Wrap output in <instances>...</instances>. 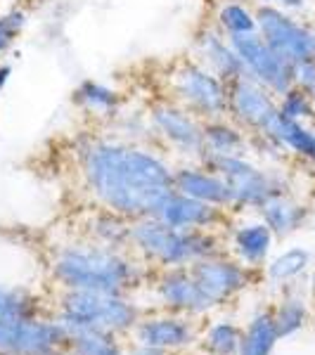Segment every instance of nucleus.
Here are the masks:
<instances>
[{
    "label": "nucleus",
    "mask_w": 315,
    "mask_h": 355,
    "mask_svg": "<svg viewBox=\"0 0 315 355\" xmlns=\"http://www.w3.org/2000/svg\"><path fill=\"white\" fill-rule=\"evenodd\" d=\"M83 178L102 209L128 220L157 216L173 192V168L150 150L100 140L83 150Z\"/></svg>",
    "instance_id": "obj_1"
},
{
    "label": "nucleus",
    "mask_w": 315,
    "mask_h": 355,
    "mask_svg": "<svg viewBox=\"0 0 315 355\" xmlns=\"http://www.w3.org/2000/svg\"><path fill=\"white\" fill-rule=\"evenodd\" d=\"M48 268L57 289L133 294L152 279V268L133 251L110 249L93 242L60 246Z\"/></svg>",
    "instance_id": "obj_2"
},
{
    "label": "nucleus",
    "mask_w": 315,
    "mask_h": 355,
    "mask_svg": "<svg viewBox=\"0 0 315 355\" xmlns=\"http://www.w3.org/2000/svg\"><path fill=\"white\" fill-rule=\"evenodd\" d=\"M130 251L154 270L190 268L197 261L223 251L219 232L176 230L157 216L130 223Z\"/></svg>",
    "instance_id": "obj_3"
},
{
    "label": "nucleus",
    "mask_w": 315,
    "mask_h": 355,
    "mask_svg": "<svg viewBox=\"0 0 315 355\" xmlns=\"http://www.w3.org/2000/svg\"><path fill=\"white\" fill-rule=\"evenodd\" d=\"M142 308L130 294H105L88 289H60L53 318L62 324L67 336L90 329L114 331L130 336L142 318Z\"/></svg>",
    "instance_id": "obj_4"
},
{
    "label": "nucleus",
    "mask_w": 315,
    "mask_h": 355,
    "mask_svg": "<svg viewBox=\"0 0 315 355\" xmlns=\"http://www.w3.org/2000/svg\"><path fill=\"white\" fill-rule=\"evenodd\" d=\"M202 166L216 171L228 182L232 194V211H261L263 204L280 194H291L287 175L278 171H268L263 166L249 162L247 157H214L202 154Z\"/></svg>",
    "instance_id": "obj_5"
},
{
    "label": "nucleus",
    "mask_w": 315,
    "mask_h": 355,
    "mask_svg": "<svg viewBox=\"0 0 315 355\" xmlns=\"http://www.w3.org/2000/svg\"><path fill=\"white\" fill-rule=\"evenodd\" d=\"M171 88L185 110L194 116L206 119H225L230 114V100H228V83L221 81L211 69L202 62H180L171 76Z\"/></svg>",
    "instance_id": "obj_6"
},
{
    "label": "nucleus",
    "mask_w": 315,
    "mask_h": 355,
    "mask_svg": "<svg viewBox=\"0 0 315 355\" xmlns=\"http://www.w3.org/2000/svg\"><path fill=\"white\" fill-rule=\"evenodd\" d=\"M256 21L263 41L289 64L315 60V26H308L278 5L263 3L256 8Z\"/></svg>",
    "instance_id": "obj_7"
},
{
    "label": "nucleus",
    "mask_w": 315,
    "mask_h": 355,
    "mask_svg": "<svg viewBox=\"0 0 315 355\" xmlns=\"http://www.w3.org/2000/svg\"><path fill=\"white\" fill-rule=\"evenodd\" d=\"M154 299L159 311L187 315L194 320H206L221 306L206 294V289L197 282L190 268H166L157 270L152 277Z\"/></svg>",
    "instance_id": "obj_8"
},
{
    "label": "nucleus",
    "mask_w": 315,
    "mask_h": 355,
    "mask_svg": "<svg viewBox=\"0 0 315 355\" xmlns=\"http://www.w3.org/2000/svg\"><path fill=\"white\" fill-rule=\"evenodd\" d=\"M230 45L242 60L244 71L263 88L271 90L275 97L284 95L294 85V64H289L275 53L259 31L247 33V36H230Z\"/></svg>",
    "instance_id": "obj_9"
},
{
    "label": "nucleus",
    "mask_w": 315,
    "mask_h": 355,
    "mask_svg": "<svg viewBox=\"0 0 315 355\" xmlns=\"http://www.w3.org/2000/svg\"><path fill=\"white\" fill-rule=\"evenodd\" d=\"M199 322L202 320L157 308L152 313H142L140 322L135 324L133 334H130V341L164 348L169 353H182L199 343V334H202Z\"/></svg>",
    "instance_id": "obj_10"
},
{
    "label": "nucleus",
    "mask_w": 315,
    "mask_h": 355,
    "mask_svg": "<svg viewBox=\"0 0 315 355\" xmlns=\"http://www.w3.org/2000/svg\"><path fill=\"white\" fill-rule=\"evenodd\" d=\"M228 100H230L235 123L247 130L249 135L268 133L280 114L278 97L268 88H263L259 81H254L249 73L228 83Z\"/></svg>",
    "instance_id": "obj_11"
},
{
    "label": "nucleus",
    "mask_w": 315,
    "mask_h": 355,
    "mask_svg": "<svg viewBox=\"0 0 315 355\" xmlns=\"http://www.w3.org/2000/svg\"><path fill=\"white\" fill-rule=\"evenodd\" d=\"M190 270L197 277V282L206 289V294L221 308L242 296L256 279V270H251L235 256H228L223 251L197 261L194 266H190Z\"/></svg>",
    "instance_id": "obj_12"
},
{
    "label": "nucleus",
    "mask_w": 315,
    "mask_h": 355,
    "mask_svg": "<svg viewBox=\"0 0 315 355\" xmlns=\"http://www.w3.org/2000/svg\"><path fill=\"white\" fill-rule=\"evenodd\" d=\"M157 218L176 230H221L228 223V209L197 202L180 192H171L157 211Z\"/></svg>",
    "instance_id": "obj_13"
},
{
    "label": "nucleus",
    "mask_w": 315,
    "mask_h": 355,
    "mask_svg": "<svg viewBox=\"0 0 315 355\" xmlns=\"http://www.w3.org/2000/svg\"><path fill=\"white\" fill-rule=\"evenodd\" d=\"M152 125L159 135L169 142L171 147L185 152V154H194L199 157L202 154V123L197 121V116L185 110L182 105H171V102H164V105H157L152 110Z\"/></svg>",
    "instance_id": "obj_14"
},
{
    "label": "nucleus",
    "mask_w": 315,
    "mask_h": 355,
    "mask_svg": "<svg viewBox=\"0 0 315 355\" xmlns=\"http://www.w3.org/2000/svg\"><path fill=\"white\" fill-rule=\"evenodd\" d=\"M173 190L185 194V197L197 199V202L232 211V194L228 182L216 171L206 168V166H182V168H176Z\"/></svg>",
    "instance_id": "obj_15"
},
{
    "label": "nucleus",
    "mask_w": 315,
    "mask_h": 355,
    "mask_svg": "<svg viewBox=\"0 0 315 355\" xmlns=\"http://www.w3.org/2000/svg\"><path fill=\"white\" fill-rule=\"evenodd\" d=\"M273 246H275V234L261 218L242 223L230 234L232 256L256 272L263 270L266 263L271 261Z\"/></svg>",
    "instance_id": "obj_16"
},
{
    "label": "nucleus",
    "mask_w": 315,
    "mask_h": 355,
    "mask_svg": "<svg viewBox=\"0 0 315 355\" xmlns=\"http://www.w3.org/2000/svg\"><path fill=\"white\" fill-rule=\"evenodd\" d=\"M197 53L206 69L216 73L221 81L232 83L235 78L244 76V64L230 45V38H223L221 28H204L197 36Z\"/></svg>",
    "instance_id": "obj_17"
},
{
    "label": "nucleus",
    "mask_w": 315,
    "mask_h": 355,
    "mask_svg": "<svg viewBox=\"0 0 315 355\" xmlns=\"http://www.w3.org/2000/svg\"><path fill=\"white\" fill-rule=\"evenodd\" d=\"M311 214V206L299 202L294 194H280L268 204H263L259 211L261 220L273 230L275 239H287L294 232H299L301 227H306Z\"/></svg>",
    "instance_id": "obj_18"
},
{
    "label": "nucleus",
    "mask_w": 315,
    "mask_h": 355,
    "mask_svg": "<svg viewBox=\"0 0 315 355\" xmlns=\"http://www.w3.org/2000/svg\"><path fill=\"white\" fill-rule=\"evenodd\" d=\"M202 154L214 157H244V150L249 147V133H244L237 123H228L225 119L202 121Z\"/></svg>",
    "instance_id": "obj_19"
},
{
    "label": "nucleus",
    "mask_w": 315,
    "mask_h": 355,
    "mask_svg": "<svg viewBox=\"0 0 315 355\" xmlns=\"http://www.w3.org/2000/svg\"><path fill=\"white\" fill-rule=\"evenodd\" d=\"M273 320L280 339L296 336L311 322V301H308V296L294 287H284L282 296L273 306Z\"/></svg>",
    "instance_id": "obj_20"
},
{
    "label": "nucleus",
    "mask_w": 315,
    "mask_h": 355,
    "mask_svg": "<svg viewBox=\"0 0 315 355\" xmlns=\"http://www.w3.org/2000/svg\"><path fill=\"white\" fill-rule=\"evenodd\" d=\"M130 223L126 216L110 209H97L88 218V242L130 251Z\"/></svg>",
    "instance_id": "obj_21"
},
{
    "label": "nucleus",
    "mask_w": 315,
    "mask_h": 355,
    "mask_svg": "<svg viewBox=\"0 0 315 355\" xmlns=\"http://www.w3.org/2000/svg\"><path fill=\"white\" fill-rule=\"evenodd\" d=\"M278 341L282 339H280L278 327H275L273 308H259L242 327L239 355H273Z\"/></svg>",
    "instance_id": "obj_22"
},
{
    "label": "nucleus",
    "mask_w": 315,
    "mask_h": 355,
    "mask_svg": "<svg viewBox=\"0 0 315 355\" xmlns=\"http://www.w3.org/2000/svg\"><path fill=\"white\" fill-rule=\"evenodd\" d=\"M313 266V254L303 246H289V249L280 251L278 256H273L266 263V279L278 287H294V282L311 270Z\"/></svg>",
    "instance_id": "obj_23"
},
{
    "label": "nucleus",
    "mask_w": 315,
    "mask_h": 355,
    "mask_svg": "<svg viewBox=\"0 0 315 355\" xmlns=\"http://www.w3.org/2000/svg\"><path fill=\"white\" fill-rule=\"evenodd\" d=\"M197 346L204 355H239L242 327L232 318H216L209 324H202Z\"/></svg>",
    "instance_id": "obj_24"
},
{
    "label": "nucleus",
    "mask_w": 315,
    "mask_h": 355,
    "mask_svg": "<svg viewBox=\"0 0 315 355\" xmlns=\"http://www.w3.org/2000/svg\"><path fill=\"white\" fill-rule=\"evenodd\" d=\"M67 351L71 355H128V343L114 331L90 329L69 336Z\"/></svg>",
    "instance_id": "obj_25"
},
{
    "label": "nucleus",
    "mask_w": 315,
    "mask_h": 355,
    "mask_svg": "<svg viewBox=\"0 0 315 355\" xmlns=\"http://www.w3.org/2000/svg\"><path fill=\"white\" fill-rule=\"evenodd\" d=\"M41 315L38 296L24 287H8L0 284V320H22Z\"/></svg>",
    "instance_id": "obj_26"
},
{
    "label": "nucleus",
    "mask_w": 315,
    "mask_h": 355,
    "mask_svg": "<svg viewBox=\"0 0 315 355\" xmlns=\"http://www.w3.org/2000/svg\"><path fill=\"white\" fill-rule=\"evenodd\" d=\"M71 100L76 102L78 107H83V110L97 112V114H112L121 105V95H119L117 90L107 88V85H102L97 81H83L74 90Z\"/></svg>",
    "instance_id": "obj_27"
},
{
    "label": "nucleus",
    "mask_w": 315,
    "mask_h": 355,
    "mask_svg": "<svg viewBox=\"0 0 315 355\" xmlns=\"http://www.w3.org/2000/svg\"><path fill=\"white\" fill-rule=\"evenodd\" d=\"M219 28L230 36H247L259 31L256 10L247 8L244 3H225L219 10Z\"/></svg>",
    "instance_id": "obj_28"
},
{
    "label": "nucleus",
    "mask_w": 315,
    "mask_h": 355,
    "mask_svg": "<svg viewBox=\"0 0 315 355\" xmlns=\"http://www.w3.org/2000/svg\"><path fill=\"white\" fill-rule=\"evenodd\" d=\"M278 110L282 116L291 119V121L313 123L315 121V97H311L306 90L291 85L284 95L278 97Z\"/></svg>",
    "instance_id": "obj_29"
},
{
    "label": "nucleus",
    "mask_w": 315,
    "mask_h": 355,
    "mask_svg": "<svg viewBox=\"0 0 315 355\" xmlns=\"http://www.w3.org/2000/svg\"><path fill=\"white\" fill-rule=\"evenodd\" d=\"M26 24V15L22 10H10V12L0 15V57L12 48L15 38L22 33V28Z\"/></svg>",
    "instance_id": "obj_30"
},
{
    "label": "nucleus",
    "mask_w": 315,
    "mask_h": 355,
    "mask_svg": "<svg viewBox=\"0 0 315 355\" xmlns=\"http://www.w3.org/2000/svg\"><path fill=\"white\" fill-rule=\"evenodd\" d=\"M294 85L315 97V60H306L294 64Z\"/></svg>",
    "instance_id": "obj_31"
},
{
    "label": "nucleus",
    "mask_w": 315,
    "mask_h": 355,
    "mask_svg": "<svg viewBox=\"0 0 315 355\" xmlns=\"http://www.w3.org/2000/svg\"><path fill=\"white\" fill-rule=\"evenodd\" d=\"M263 5H278V8H282L284 12H303L306 10V3L308 0H261Z\"/></svg>",
    "instance_id": "obj_32"
},
{
    "label": "nucleus",
    "mask_w": 315,
    "mask_h": 355,
    "mask_svg": "<svg viewBox=\"0 0 315 355\" xmlns=\"http://www.w3.org/2000/svg\"><path fill=\"white\" fill-rule=\"evenodd\" d=\"M128 355H173L164 348L157 346H147V343H137V341H128Z\"/></svg>",
    "instance_id": "obj_33"
},
{
    "label": "nucleus",
    "mask_w": 315,
    "mask_h": 355,
    "mask_svg": "<svg viewBox=\"0 0 315 355\" xmlns=\"http://www.w3.org/2000/svg\"><path fill=\"white\" fill-rule=\"evenodd\" d=\"M308 289H311V299H313V303H315V270H313V275H311V284H308Z\"/></svg>",
    "instance_id": "obj_34"
},
{
    "label": "nucleus",
    "mask_w": 315,
    "mask_h": 355,
    "mask_svg": "<svg viewBox=\"0 0 315 355\" xmlns=\"http://www.w3.org/2000/svg\"><path fill=\"white\" fill-rule=\"evenodd\" d=\"M0 355H12V353H5V351H0Z\"/></svg>",
    "instance_id": "obj_35"
}]
</instances>
